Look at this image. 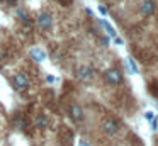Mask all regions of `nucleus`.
Instances as JSON below:
<instances>
[{
	"mask_svg": "<svg viewBox=\"0 0 158 146\" xmlns=\"http://www.w3.org/2000/svg\"><path fill=\"white\" fill-rule=\"evenodd\" d=\"M38 24L43 27V29H48V27H51L53 24V19L49 14H41V15L38 17Z\"/></svg>",
	"mask_w": 158,
	"mask_h": 146,
	"instance_id": "obj_8",
	"label": "nucleus"
},
{
	"mask_svg": "<svg viewBox=\"0 0 158 146\" xmlns=\"http://www.w3.org/2000/svg\"><path fill=\"white\" fill-rule=\"evenodd\" d=\"M70 114H72L73 121H77V122L83 121V111H82V107H80V105L73 104L72 107H70Z\"/></svg>",
	"mask_w": 158,
	"mask_h": 146,
	"instance_id": "obj_7",
	"label": "nucleus"
},
{
	"mask_svg": "<svg viewBox=\"0 0 158 146\" xmlns=\"http://www.w3.org/2000/svg\"><path fill=\"white\" fill-rule=\"evenodd\" d=\"M78 146H89V143H87L85 139H82V141H78Z\"/></svg>",
	"mask_w": 158,
	"mask_h": 146,
	"instance_id": "obj_15",
	"label": "nucleus"
},
{
	"mask_svg": "<svg viewBox=\"0 0 158 146\" xmlns=\"http://www.w3.org/2000/svg\"><path fill=\"white\" fill-rule=\"evenodd\" d=\"M150 92L155 95V97L158 98V80H153L150 81Z\"/></svg>",
	"mask_w": 158,
	"mask_h": 146,
	"instance_id": "obj_10",
	"label": "nucleus"
},
{
	"mask_svg": "<svg viewBox=\"0 0 158 146\" xmlns=\"http://www.w3.org/2000/svg\"><path fill=\"white\" fill-rule=\"evenodd\" d=\"M139 10H141L143 15H151V14L155 12V2H153V0H143V2H141Z\"/></svg>",
	"mask_w": 158,
	"mask_h": 146,
	"instance_id": "obj_5",
	"label": "nucleus"
},
{
	"mask_svg": "<svg viewBox=\"0 0 158 146\" xmlns=\"http://www.w3.org/2000/svg\"><path fill=\"white\" fill-rule=\"evenodd\" d=\"M99 12L106 15V14H107V9H106V7H104V5H99Z\"/></svg>",
	"mask_w": 158,
	"mask_h": 146,
	"instance_id": "obj_14",
	"label": "nucleus"
},
{
	"mask_svg": "<svg viewBox=\"0 0 158 146\" xmlns=\"http://www.w3.org/2000/svg\"><path fill=\"white\" fill-rule=\"evenodd\" d=\"M58 2H61V3H66V2H68V0H58Z\"/></svg>",
	"mask_w": 158,
	"mask_h": 146,
	"instance_id": "obj_17",
	"label": "nucleus"
},
{
	"mask_svg": "<svg viewBox=\"0 0 158 146\" xmlns=\"http://www.w3.org/2000/svg\"><path fill=\"white\" fill-rule=\"evenodd\" d=\"M46 122H48V119H46V115H43V114L36 119V126H38V127H44Z\"/></svg>",
	"mask_w": 158,
	"mask_h": 146,
	"instance_id": "obj_11",
	"label": "nucleus"
},
{
	"mask_svg": "<svg viewBox=\"0 0 158 146\" xmlns=\"http://www.w3.org/2000/svg\"><path fill=\"white\" fill-rule=\"evenodd\" d=\"M106 80L112 85H119L123 81V75L119 70H107L106 71Z\"/></svg>",
	"mask_w": 158,
	"mask_h": 146,
	"instance_id": "obj_3",
	"label": "nucleus"
},
{
	"mask_svg": "<svg viewBox=\"0 0 158 146\" xmlns=\"http://www.w3.org/2000/svg\"><path fill=\"white\" fill-rule=\"evenodd\" d=\"M5 2H7V3H15L17 0H5Z\"/></svg>",
	"mask_w": 158,
	"mask_h": 146,
	"instance_id": "obj_16",
	"label": "nucleus"
},
{
	"mask_svg": "<svg viewBox=\"0 0 158 146\" xmlns=\"http://www.w3.org/2000/svg\"><path fill=\"white\" fill-rule=\"evenodd\" d=\"M12 81H14V87L17 88V90H26V88L29 87V78L26 77L24 73H15L14 78H12Z\"/></svg>",
	"mask_w": 158,
	"mask_h": 146,
	"instance_id": "obj_2",
	"label": "nucleus"
},
{
	"mask_svg": "<svg viewBox=\"0 0 158 146\" xmlns=\"http://www.w3.org/2000/svg\"><path fill=\"white\" fill-rule=\"evenodd\" d=\"M129 66H131V70H133V71H134V73H136V71H138V68H136V65H134V61H133V60H131V58H129Z\"/></svg>",
	"mask_w": 158,
	"mask_h": 146,
	"instance_id": "obj_13",
	"label": "nucleus"
},
{
	"mask_svg": "<svg viewBox=\"0 0 158 146\" xmlns=\"http://www.w3.org/2000/svg\"><path fill=\"white\" fill-rule=\"evenodd\" d=\"M102 131L106 132V134H109V136L117 134V131H119V122H117L116 119H112V117H106L102 121Z\"/></svg>",
	"mask_w": 158,
	"mask_h": 146,
	"instance_id": "obj_1",
	"label": "nucleus"
},
{
	"mask_svg": "<svg viewBox=\"0 0 158 146\" xmlns=\"http://www.w3.org/2000/svg\"><path fill=\"white\" fill-rule=\"evenodd\" d=\"M77 75H78L80 80H90L94 77V70L90 66H80L77 70Z\"/></svg>",
	"mask_w": 158,
	"mask_h": 146,
	"instance_id": "obj_6",
	"label": "nucleus"
},
{
	"mask_svg": "<svg viewBox=\"0 0 158 146\" xmlns=\"http://www.w3.org/2000/svg\"><path fill=\"white\" fill-rule=\"evenodd\" d=\"M100 24H102L104 27H106V31L109 32V36H116V32H114V29H112V26H110L107 20H100Z\"/></svg>",
	"mask_w": 158,
	"mask_h": 146,
	"instance_id": "obj_12",
	"label": "nucleus"
},
{
	"mask_svg": "<svg viewBox=\"0 0 158 146\" xmlns=\"http://www.w3.org/2000/svg\"><path fill=\"white\" fill-rule=\"evenodd\" d=\"M60 139H61V144H65V146H72L73 132L70 131L68 127H65V126H61V129H60Z\"/></svg>",
	"mask_w": 158,
	"mask_h": 146,
	"instance_id": "obj_4",
	"label": "nucleus"
},
{
	"mask_svg": "<svg viewBox=\"0 0 158 146\" xmlns=\"http://www.w3.org/2000/svg\"><path fill=\"white\" fill-rule=\"evenodd\" d=\"M31 54H32V58H34L36 61H43L46 58V54H44V51H43V49H32Z\"/></svg>",
	"mask_w": 158,
	"mask_h": 146,
	"instance_id": "obj_9",
	"label": "nucleus"
}]
</instances>
